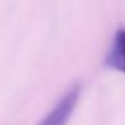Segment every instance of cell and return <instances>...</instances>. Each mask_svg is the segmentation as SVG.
Instances as JSON below:
<instances>
[{
    "mask_svg": "<svg viewBox=\"0 0 125 125\" xmlns=\"http://www.w3.org/2000/svg\"><path fill=\"white\" fill-rule=\"evenodd\" d=\"M79 95H81V85H73L57 101L51 110L38 122V125H66L75 109Z\"/></svg>",
    "mask_w": 125,
    "mask_h": 125,
    "instance_id": "cell-1",
    "label": "cell"
},
{
    "mask_svg": "<svg viewBox=\"0 0 125 125\" xmlns=\"http://www.w3.org/2000/svg\"><path fill=\"white\" fill-rule=\"evenodd\" d=\"M105 65L109 69L125 73V28L116 31L110 50L105 58Z\"/></svg>",
    "mask_w": 125,
    "mask_h": 125,
    "instance_id": "cell-2",
    "label": "cell"
}]
</instances>
